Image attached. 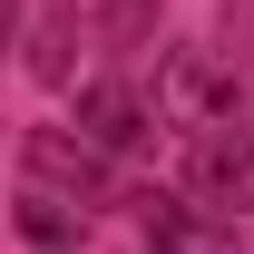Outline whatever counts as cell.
<instances>
[{"label": "cell", "mask_w": 254, "mask_h": 254, "mask_svg": "<svg viewBox=\"0 0 254 254\" xmlns=\"http://www.w3.org/2000/svg\"><path fill=\"white\" fill-rule=\"evenodd\" d=\"M147 98L176 137H215V127H245V68L225 49H195V39H166L157 68H147Z\"/></svg>", "instance_id": "6da1fadb"}, {"label": "cell", "mask_w": 254, "mask_h": 254, "mask_svg": "<svg viewBox=\"0 0 254 254\" xmlns=\"http://www.w3.org/2000/svg\"><path fill=\"white\" fill-rule=\"evenodd\" d=\"M20 186L59 195V205H108V157L78 127H30L20 137Z\"/></svg>", "instance_id": "7a4b0ae2"}, {"label": "cell", "mask_w": 254, "mask_h": 254, "mask_svg": "<svg viewBox=\"0 0 254 254\" xmlns=\"http://www.w3.org/2000/svg\"><path fill=\"white\" fill-rule=\"evenodd\" d=\"M176 195H195V205H215V215L245 225V215H254V127L186 137V176H176Z\"/></svg>", "instance_id": "3957f363"}, {"label": "cell", "mask_w": 254, "mask_h": 254, "mask_svg": "<svg viewBox=\"0 0 254 254\" xmlns=\"http://www.w3.org/2000/svg\"><path fill=\"white\" fill-rule=\"evenodd\" d=\"M157 127H166V118H157V98H147V78H88V88H78V137H88L108 166L137 157Z\"/></svg>", "instance_id": "277c9868"}, {"label": "cell", "mask_w": 254, "mask_h": 254, "mask_svg": "<svg viewBox=\"0 0 254 254\" xmlns=\"http://www.w3.org/2000/svg\"><path fill=\"white\" fill-rule=\"evenodd\" d=\"M137 235H147V254H245V225L195 195H137Z\"/></svg>", "instance_id": "5b68a950"}, {"label": "cell", "mask_w": 254, "mask_h": 254, "mask_svg": "<svg viewBox=\"0 0 254 254\" xmlns=\"http://www.w3.org/2000/svg\"><path fill=\"white\" fill-rule=\"evenodd\" d=\"M30 78L39 88L78 78V10H30Z\"/></svg>", "instance_id": "8992f818"}, {"label": "cell", "mask_w": 254, "mask_h": 254, "mask_svg": "<svg viewBox=\"0 0 254 254\" xmlns=\"http://www.w3.org/2000/svg\"><path fill=\"white\" fill-rule=\"evenodd\" d=\"M88 39L108 49V59H137V49H157V0H98Z\"/></svg>", "instance_id": "52a82bcc"}, {"label": "cell", "mask_w": 254, "mask_h": 254, "mask_svg": "<svg viewBox=\"0 0 254 254\" xmlns=\"http://www.w3.org/2000/svg\"><path fill=\"white\" fill-rule=\"evenodd\" d=\"M78 225H88V205H59V195H39V186H20V235H30L39 254H59V245H78Z\"/></svg>", "instance_id": "ba28073f"}, {"label": "cell", "mask_w": 254, "mask_h": 254, "mask_svg": "<svg viewBox=\"0 0 254 254\" xmlns=\"http://www.w3.org/2000/svg\"><path fill=\"white\" fill-rule=\"evenodd\" d=\"M215 49L235 68H254V0H225V10H215Z\"/></svg>", "instance_id": "9c48e42d"}]
</instances>
